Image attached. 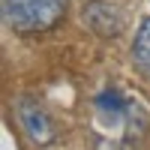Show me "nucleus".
<instances>
[{
  "instance_id": "f257e3e1",
  "label": "nucleus",
  "mask_w": 150,
  "mask_h": 150,
  "mask_svg": "<svg viewBox=\"0 0 150 150\" xmlns=\"http://www.w3.org/2000/svg\"><path fill=\"white\" fill-rule=\"evenodd\" d=\"M66 0H3V18L18 33L51 30L63 18Z\"/></svg>"
},
{
  "instance_id": "20e7f679",
  "label": "nucleus",
  "mask_w": 150,
  "mask_h": 150,
  "mask_svg": "<svg viewBox=\"0 0 150 150\" xmlns=\"http://www.w3.org/2000/svg\"><path fill=\"white\" fill-rule=\"evenodd\" d=\"M132 57L150 75V18H144L138 24V33H135V42H132Z\"/></svg>"
},
{
  "instance_id": "7ed1b4c3",
  "label": "nucleus",
  "mask_w": 150,
  "mask_h": 150,
  "mask_svg": "<svg viewBox=\"0 0 150 150\" xmlns=\"http://www.w3.org/2000/svg\"><path fill=\"white\" fill-rule=\"evenodd\" d=\"M15 111H18V120L24 132H27V138L36 144V147H48L54 141V126L51 120H48V114L33 102V99H18L15 102Z\"/></svg>"
},
{
  "instance_id": "39448f33",
  "label": "nucleus",
  "mask_w": 150,
  "mask_h": 150,
  "mask_svg": "<svg viewBox=\"0 0 150 150\" xmlns=\"http://www.w3.org/2000/svg\"><path fill=\"white\" fill-rule=\"evenodd\" d=\"M96 105L102 108L105 114H111V117H120L123 111H126V102H123V99H120V93L114 90V87H108V90H102V93H99Z\"/></svg>"
},
{
  "instance_id": "f03ea898",
  "label": "nucleus",
  "mask_w": 150,
  "mask_h": 150,
  "mask_svg": "<svg viewBox=\"0 0 150 150\" xmlns=\"http://www.w3.org/2000/svg\"><path fill=\"white\" fill-rule=\"evenodd\" d=\"M81 18L87 24V30H93L96 36H102V39H114V36L123 33V15H120V9L111 6V3H102V0L84 3Z\"/></svg>"
}]
</instances>
